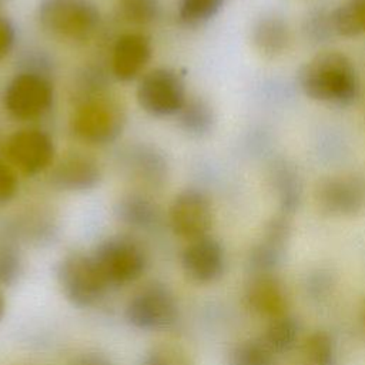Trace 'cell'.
Returning <instances> with one entry per match:
<instances>
[{"label": "cell", "mask_w": 365, "mask_h": 365, "mask_svg": "<svg viewBox=\"0 0 365 365\" xmlns=\"http://www.w3.org/2000/svg\"><path fill=\"white\" fill-rule=\"evenodd\" d=\"M70 365H111L108 358L98 352H84L76 356Z\"/></svg>", "instance_id": "obj_33"}, {"label": "cell", "mask_w": 365, "mask_h": 365, "mask_svg": "<svg viewBox=\"0 0 365 365\" xmlns=\"http://www.w3.org/2000/svg\"><path fill=\"white\" fill-rule=\"evenodd\" d=\"M225 0H181L178 17L187 26L201 24L214 17Z\"/></svg>", "instance_id": "obj_24"}, {"label": "cell", "mask_w": 365, "mask_h": 365, "mask_svg": "<svg viewBox=\"0 0 365 365\" xmlns=\"http://www.w3.org/2000/svg\"><path fill=\"white\" fill-rule=\"evenodd\" d=\"M38 20L50 34L81 41L93 36L100 23V13L91 0H43Z\"/></svg>", "instance_id": "obj_2"}, {"label": "cell", "mask_w": 365, "mask_h": 365, "mask_svg": "<svg viewBox=\"0 0 365 365\" xmlns=\"http://www.w3.org/2000/svg\"><path fill=\"white\" fill-rule=\"evenodd\" d=\"M53 103L50 80L37 71L17 74L4 91L7 111L19 120H34L44 115Z\"/></svg>", "instance_id": "obj_7"}, {"label": "cell", "mask_w": 365, "mask_h": 365, "mask_svg": "<svg viewBox=\"0 0 365 365\" xmlns=\"http://www.w3.org/2000/svg\"><path fill=\"white\" fill-rule=\"evenodd\" d=\"M277 177H278L277 190L279 195L281 211L288 215L294 212L299 205L301 184L298 181L297 174L289 168H282Z\"/></svg>", "instance_id": "obj_26"}, {"label": "cell", "mask_w": 365, "mask_h": 365, "mask_svg": "<svg viewBox=\"0 0 365 365\" xmlns=\"http://www.w3.org/2000/svg\"><path fill=\"white\" fill-rule=\"evenodd\" d=\"M289 221L287 214L272 217L265 227L264 238L250 254V267L254 274H272L281 264L285 245L289 238Z\"/></svg>", "instance_id": "obj_13"}, {"label": "cell", "mask_w": 365, "mask_h": 365, "mask_svg": "<svg viewBox=\"0 0 365 365\" xmlns=\"http://www.w3.org/2000/svg\"><path fill=\"white\" fill-rule=\"evenodd\" d=\"M319 207L331 215H352L365 205V182L358 177H331L317 190Z\"/></svg>", "instance_id": "obj_12"}, {"label": "cell", "mask_w": 365, "mask_h": 365, "mask_svg": "<svg viewBox=\"0 0 365 365\" xmlns=\"http://www.w3.org/2000/svg\"><path fill=\"white\" fill-rule=\"evenodd\" d=\"M298 335H299L298 321L294 317L285 314V315L269 319L261 339L277 355V354H285L291 351L298 339Z\"/></svg>", "instance_id": "obj_18"}, {"label": "cell", "mask_w": 365, "mask_h": 365, "mask_svg": "<svg viewBox=\"0 0 365 365\" xmlns=\"http://www.w3.org/2000/svg\"><path fill=\"white\" fill-rule=\"evenodd\" d=\"M245 299L254 312L268 319L287 314L288 298L282 284L274 274H254L247 287Z\"/></svg>", "instance_id": "obj_15"}, {"label": "cell", "mask_w": 365, "mask_h": 365, "mask_svg": "<svg viewBox=\"0 0 365 365\" xmlns=\"http://www.w3.org/2000/svg\"><path fill=\"white\" fill-rule=\"evenodd\" d=\"M252 37L257 48L262 54L275 57L287 48L289 41V31L284 20L271 16L264 17L257 23Z\"/></svg>", "instance_id": "obj_17"}, {"label": "cell", "mask_w": 365, "mask_h": 365, "mask_svg": "<svg viewBox=\"0 0 365 365\" xmlns=\"http://www.w3.org/2000/svg\"><path fill=\"white\" fill-rule=\"evenodd\" d=\"M181 127L194 135L208 133L214 124V114L211 107L200 98L187 100L178 113Z\"/></svg>", "instance_id": "obj_21"}, {"label": "cell", "mask_w": 365, "mask_h": 365, "mask_svg": "<svg viewBox=\"0 0 365 365\" xmlns=\"http://www.w3.org/2000/svg\"><path fill=\"white\" fill-rule=\"evenodd\" d=\"M101 178L98 163L83 154L63 158L53 173V184L67 191H84L96 187Z\"/></svg>", "instance_id": "obj_16"}, {"label": "cell", "mask_w": 365, "mask_h": 365, "mask_svg": "<svg viewBox=\"0 0 365 365\" xmlns=\"http://www.w3.org/2000/svg\"><path fill=\"white\" fill-rule=\"evenodd\" d=\"M329 285H331V282H329V278H328V275H325L324 272H318V274H315V275H312L311 277V279H309V284H308V289H309V292L314 295V297H322V295H325L327 292H328V289H329Z\"/></svg>", "instance_id": "obj_32"}, {"label": "cell", "mask_w": 365, "mask_h": 365, "mask_svg": "<svg viewBox=\"0 0 365 365\" xmlns=\"http://www.w3.org/2000/svg\"><path fill=\"white\" fill-rule=\"evenodd\" d=\"M91 257L108 285L133 282L143 275L147 267L144 250L127 237H113L103 241Z\"/></svg>", "instance_id": "obj_6"}, {"label": "cell", "mask_w": 365, "mask_h": 365, "mask_svg": "<svg viewBox=\"0 0 365 365\" xmlns=\"http://www.w3.org/2000/svg\"><path fill=\"white\" fill-rule=\"evenodd\" d=\"M118 218L135 228H150L157 222L158 210L147 198L141 195H128L117 205Z\"/></svg>", "instance_id": "obj_19"}, {"label": "cell", "mask_w": 365, "mask_h": 365, "mask_svg": "<svg viewBox=\"0 0 365 365\" xmlns=\"http://www.w3.org/2000/svg\"><path fill=\"white\" fill-rule=\"evenodd\" d=\"M137 100L141 108L153 115L178 114L187 101L184 81L171 68H155L141 78Z\"/></svg>", "instance_id": "obj_8"}, {"label": "cell", "mask_w": 365, "mask_h": 365, "mask_svg": "<svg viewBox=\"0 0 365 365\" xmlns=\"http://www.w3.org/2000/svg\"><path fill=\"white\" fill-rule=\"evenodd\" d=\"M138 158L135 161V168L138 171V175H143L148 180H155L158 175H161L163 170V161L155 157L153 153H138ZM141 177V178H143Z\"/></svg>", "instance_id": "obj_30"}, {"label": "cell", "mask_w": 365, "mask_h": 365, "mask_svg": "<svg viewBox=\"0 0 365 365\" xmlns=\"http://www.w3.org/2000/svg\"><path fill=\"white\" fill-rule=\"evenodd\" d=\"M3 314H4V297L0 291V319L3 318Z\"/></svg>", "instance_id": "obj_34"}, {"label": "cell", "mask_w": 365, "mask_h": 365, "mask_svg": "<svg viewBox=\"0 0 365 365\" xmlns=\"http://www.w3.org/2000/svg\"><path fill=\"white\" fill-rule=\"evenodd\" d=\"M143 365H194V362L181 346L163 344L154 346L145 355Z\"/></svg>", "instance_id": "obj_27"}, {"label": "cell", "mask_w": 365, "mask_h": 365, "mask_svg": "<svg viewBox=\"0 0 365 365\" xmlns=\"http://www.w3.org/2000/svg\"><path fill=\"white\" fill-rule=\"evenodd\" d=\"M6 154L10 163L24 174H37L53 161L54 144L47 133L37 128H26L9 138Z\"/></svg>", "instance_id": "obj_10"}, {"label": "cell", "mask_w": 365, "mask_h": 365, "mask_svg": "<svg viewBox=\"0 0 365 365\" xmlns=\"http://www.w3.org/2000/svg\"><path fill=\"white\" fill-rule=\"evenodd\" d=\"M14 27L6 19L0 16V58H3L11 50L14 44Z\"/></svg>", "instance_id": "obj_31"}, {"label": "cell", "mask_w": 365, "mask_h": 365, "mask_svg": "<svg viewBox=\"0 0 365 365\" xmlns=\"http://www.w3.org/2000/svg\"><path fill=\"white\" fill-rule=\"evenodd\" d=\"M0 1H1V0H0Z\"/></svg>", "instance_id": "obj_35"}, {"label": "cell", "mask_w": 365, "mask_h": 365, "mask_svg": "<svg viewBox=\"0 0 365 365\" xmlns=\"http://www.w3.org/2000/svg\"><path fill=\"white\" fill-rule=\"evenodd\" d=\"M21 271V261L17 251L10 245H0V284H13Z\"/></svg>", "instance_id": "obj_28"}, {"label": "cell", "mask_w": 365, "mask_h": 365, "mask_svg": "<svg viewBox=\"0 0 365 365\" xmlns=\"http://www.w3.org/2000/svg\"><path fill=\"white\" fill-rule=\"evenodd\" d=\"M181 265L185 277L195 284H211L225 269V254L222 245L205 235L190 241L181 255Z\"/></svg>", "instance_id": "obj_11"}, {"label": "cell", "mask_w": 365, "mask_h": 365, "mask_svg": "<svg viewBox=\"0 0 365 365\" xmlns=\"http://www.w3.org/2000/svg\"><path fill=\"white\" fill-rule=\"evenodd\" d=\"M214 214L208 197L194 188L180 192L170 208V224L173 231L188 241L208 235Z\"/></svg>", "instance_id": "obj_9"}, {"label": "cell", "mask_w": 365, "mask_h": 365, "mask_svg": "<svg viewBox=\"0 0 365 365\" xmlns=\"http://www.w3.org/2000/svg\"><path fill=\"white\" fill-rule=\"evenodd\" d=\"M332 29L344 37L365 33V0H346L331 16Z\"/></svg>", "instance_id": "obj_20"}, {"label": "cell", "mask_w": 365, "mask_h": 365, "mask_svg": "<svg viewBox=\"0 0 365 365\" xmlns=\"http://www.w3.org/2000/svg\"><path fill=\"white\" fill-rule=\"evenodd\" d=\"M274 355L261 338L247 339L232 348L228 365H272Z\"/></svg>", "instance_id": "obj_23"}, {"label": "cell", "mask_w": 365, "mask_h": 365, "mask_svg": "<svg viewBox=\"0 0 365 365\" xmlns=\"http://www.w3.org/2000/svg\"><path fill=\"white\" fill-rule=\"evenodd\" d=\"M57 278L66 298L83 308L97 304L108 288L94 258L81 252H73L63 258Z\"/></svg>", "instance_id": "obj_3"}, {"label": "cell", "mask_w": 365, "mask_h": 365, "mask_svg": "<svg viewBox=\"0 0 365 365\" xmlns=\"http://www.w3.org/2000/svg\"><path fill=\"white\" fill-rule=\"evenodd\" d=\"M307 365H335L336 351L332 336L325 331H315L307 336L302 345Z\"/></svg>", "instance_id": "obj_22"}, {"label": "cell", "mask_w": 365, "mask_h": 365, "mask_svg": "<svg viewBox=\"0 0 365 365\" xmlns=\"http://www.w3.org/2000/svg\"><path fill=\"white\" fill-rule=\"evenodd\" d=\"M123 125L124 114L120 106L100 94L83 100L71 120L74 134L90 144L114 141L120 135Z\"/></svg>", "instance_id": "obj_4"}, {"label": "cell", "mask_w": 365, "mask_h": 365, "mask_svg": "<svg viewBox=\"0 0 365 365\" xmlns=\"http://www.w3.org/2000/svg\"><path fill=\"white\" fill-rule=\"evenodd\" d=\"M118 9L124 20L144 26L158 17L160 0H118Z\"/></svg>", "instance_id": "obj_25"}, {"label": "cell", "mask_w": 365, "mask_h": 365, "mask_svg": "<svg viewBox=\"0 0 365 365\" xmlns=\"http://www.w3.org/2000/svg\"><path fill=\"white\" fill-rule=\"evenodd\" d=\"M127 321L138 329H167L178 318V302L164 284L153 282L133 295L125 308Z\"/></svg>", "instance_id": "obj_5"}, {"label": "cell", "mask_w": 365, "mask_h": 365, "mask_svg": "<svg viewBox=\"0 0 365 365\" xmlns=\"http://www.w3.org/2000/svg\"><path fill=\"white\" fill-rule=\"evenodd\" d=\"M151 57L150 40L140 33L121 36L113 48V73L121 81L135 78L147 66Z\"/></svg>", "instance_id": "obj_14"}, {"label": "cell", "mask_w": 365, "mask_h": 365, "mask_svg": "<svg viewBox=\"0 0 365 365\" xmlns=\"http://www.w3.org/2000/svg\"><path fill=\"white\" fill-rule=\"evenodd\" d=\"M17 191V178L13 168L0 160V205L9 202Z\"/></svg>", "instance_id": "obj_29"}, {"label": "cell", "mask_w": 365, "mask_h": 365, "mask_svg": "<svg viewBox=\"0 0 365 365\" xmlns=\"http://www.w3.org/2000/svg\"><path fill=\"white\" fill-rule=\"evenodd\" d=\"M298 83L307 97L341 106L352 103L359 91L355 66L339 51H325L307 61L298 73Z\"/></svg>", "instance_id": "obj_1"}]
</instances>
